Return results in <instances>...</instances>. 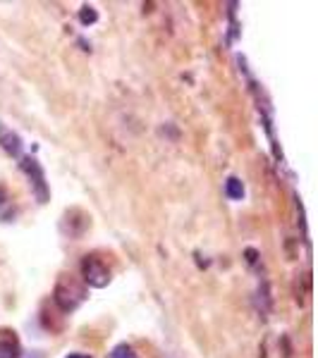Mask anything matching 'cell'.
Wrapping results in <instances>:
<instances>
[{
  "mask_svg": "<svg viewBox=\"0 0 318 358\" xmlns=\"http://www.w3.org/2000/svg\"><path fill=\"white\" fill-rule=\"evenodd\" d=\"M86 299V287L82 282H77L72 275H60L55 282V289H53V301L62 313H72L77 310L79 306L84 303Z\"/></svg>",
  "mask_w": 318,
  "mask_h": 358,
  "instance_id": "1",
  "label": "cell"
},
{
  "mask_svg": "<svg viewBox=\"0 0 318 358\" xmlns=\"http://www.w3.org/2000/svg\"><path fill=\"white\" fill-rule=\"evenodd\" d=\"M22 163V172L29 177V187H32V192L34 196H36V201L39 203H48V199H50V189H48V182H46V172H43V167L39 165V160L36 158H20Z\"/></svg>",
  "mask_w": 318,
  "mask_h": 358,
  "instance_id": "2",
  "label": "cell"
},
{
  "mask_svg": "<svg viewBox=\"0 0 318 358\" xmlns=\"http://www.w3.org/2000/svg\"><path fill=\"white\" fill-rule=\"evenodd\" d=\"M82 280L86 287L94 289H103L111 285V268L96 256H86L82 261Z\"/></svg>",
  "mask_w": 318,
  "mask_h": 358,
  "instance_id": "3",
  "label": "cell"
},
{
  "mask_svg": "<svg viewBox=\"0 0 318 358\" xmlns=\"http://www.w3.org/2000/svg\"><path fill=\"white\" fill-rule=\"evenodd\" d=\"M0 148L13 158H22V138L3 124H0Z\"/></svg>",
  "mask_w": 318,
  "mask_h": 358,
  "instance_id": "4",
  "label": "cell"
},
{
  "mask_svg": "<svg viewBox=\"0 0 318 358\" xmlns=\"http://www.w3.org/2000/svg\"><path fill=\"white\" fill-rule=\"evenodd\" d=\"M225 196L230 201H242L244 199V184L240 177H228L225 179Z\"/></svg>",
  "mask_w": 318,
  "mask_h": 358,
  "instance_id": "5",
  "label": "cell"
},
{
  "mask_svg": "<svg viewBox=\"0 0 318 358\" xmlns=\"http://www.w3.org/2000/svg\"><path fill=\"white\" fill-rule=\"evenodd\" d=\"M20 346H17L15 337H3L0 339V358H17Z\"/></svg>",
  "mask_w": 318,
  "mask_h": 358,
  "instance_id": "6",
  "label": "cell"
},
{
  "mask_svg": "<svg viewBox=\"0 0 318 358\" xmlns=\"http://www.w3.org/2000/svg\"><path fill=\"white\" fill-rule=\"evenodd\" d=\"M106 358H137V351L132 349L130 344H118V346H113L111 354Z\"/></svg>",
  "mask_w": 318,
  "mask_h": 358,
  "instance_id": "7",
  "label": "cell"
},
{
  "mask_svg": "<svg viewBox=\"0 0 318 358\" xmlns=\"http://www.w3.org/2000/svg\"><path fill=\"white\" fill-rule=\"evenodd\" d=\"M98 20V13L94 8H89V5H84L82 10H79V22L82 24H94V22Z\"/></svg>",
  "mask_w": 318,
  "mask_h": 358,
  "instance_id": "8",
  "label": "cell"
},
{
  "mask_svg": "<svg viewBox=\"0 0 318 358\" xmlns=\"http://www.w3.org/2000/svg\"><path fill=\"white\" fill-rule=\"evenodd\" d=\"M17 358H43L41 351H20Z\"/></svg>",
  "mask_w": 318,
  "mask_h": 358,
  "instance_id": "9",
  "label": "cell"
},
{
  "mask_svg": "<svg viewBox=\"0 0 318 358\" xmlns=\"http://www.w3.org/2000/svg\"><path fill=\"white\" fill-rule=\"evenodd\" d=\"M67 358H91V354H69Z\"/></svg>",
  "mask_w": 318,
  "mask_h": 358,
  "instance_id": "10",
  "label": "cell"
}]
</instances>
